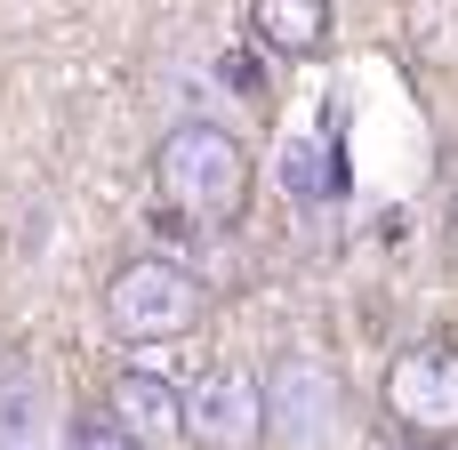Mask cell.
Returning <instances> with one entry per match:
<instances>
[{"label": "cell", "mask_w": 458, "mask_h": 450, "mask_svg": "<svg viewBox=\"0 0 458 450\" xmlns=\"http://www.w3.org/2000/svg\"><path fill=\"white\" fill-rule=\"evenodd\" d=\"M250 193H258V153L242 129L193 113V121H169L153 137V201L193 225V233H233L250 217Z\"/></svg>", "instance_id": "cell-1"}, {"label": "cell", "mask_w": 458, "mask_h": 450, "mask_svg": "<svg viewBox=\"0 0 458 450\" xmlns=\"http://www.w3.org/2000/svg\"><path fill=\"white\" fill-rule=\"evenodd\" d=\"M97 306H105V330H113L121 346H177V338H193V330L209 322L201 274H193L185 258H161V250L121 258V266L105 274Z\"/></svg>", "instance_id": "cell-2"}, {"label": "cell", "mask_w": 458, "mask_h": 450, "mask_svg": "<svg viewBox=\"0 0 458 450\" xmlns=\"http://www.w3.org/2000/svg\"><path fill=\"white\" fill-rule=\"evenodd\" d=\"M354 435V403L346 378L314 354H282L266 370V443L282 450H338Z\"/></svg>", "instance_id": "cell-3"}, {"label": "cell", "mask_w": 458, "mask_h": 450, "mask_svg": "<svg viewBox=\"0 0 458 450\" xmlns=\"http://www.w3.org/2000/svg\"><path fill=\"white\" fill-rule=\"evenodd\" d=\"M386 419L403 443H458V346L451 338H419L386 362V386H378Z\"/></svg>", "instance_id": "cell-4"}, {"label": "cell", "mask_w": 458, "mask_h": 450, "mask_svg": "<svg viewBox=\"0 0 458 450\" xmlns=\"http://www.w3.org/2000/svg\"><path fill=\"white\" fill-rule=\"evenodd\" d=\"M185 443L193 450H266V370L217 362L185 386Z\"/></svg>", "instance_id": "cell-5"}, {"label": "cell", "mask_w": 458, "mask_h": 450, "mask_svg": "<svg viewBox=\"0 0 458 450\" xmlns=\"http://www.w3.org/2000/svg\"><path fill=\"white\" fill-rule=\"evenodd\" d=\"M105 419L129 435L137 450H177L185 443V386L161 378V370H113L105 378Z\"/></svg>", "instance_id": "cell-6"}, {"label": "cell", "mask_w": 458, "mask_h": 450, "mask_svg": "<svg viewBox=\"0 0 458 450\" xmlns=\"http://www.w3.org/2000/svg\"><path fill=\"white\" fill-rule=\"evenodd\" d=\"M330 32H338V8H330V0H250V40H258L266 56L306 64V56L330 48Z\"/></svg>", "instance_id": "cell-7"}, {"label": "cell", "mask_w": 458, "mask_h": 450, "mask_svg": "<svg viewBox=\"0 0 458 450\" xmlns=\"http://www.w3.org/2000/svg\"><path fill=\"white\" fill-rule=\"evenodd\" d=\"M403 48L427 72H458V0H403Z\"/></svg>", "instance_id": "cell-8"}, {"label": "cell", "mask_w": 458, "mask_h": 450, "mask_svg": "<svg viewBox=\"0 0 458 450\" xmlns=\"http://www.w3.org/2000/svg\"><path fill=\"white\" fill-rule=\"evenodd\" d=\"M64 450H137V443H129V435H121L105 411H81V419L64 427Z\"/></svg>", "instance_id": "cell-9"}, {"label": "cell", "mask_w": 458, "mask_h": 450, "mask_svg": "<svg viewBox=\"0 0 458 450\" xmlns=\"http://www.w3.org/2000/svg\"><path fill=\"white\" fill-rule=\"evenodd\" d=\"M451 258H458V193H451Z\"/></svg>", "instance_id": "cell-10"}]
</instances>
